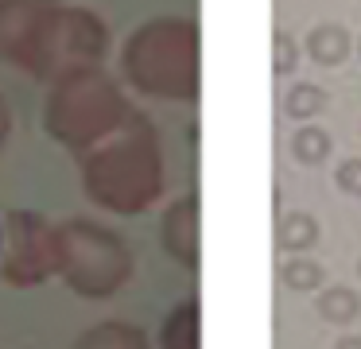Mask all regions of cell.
<instances>
[{
	"label": "cell",
	"mask_w": 361,
	"mask_h": 349,
	"mask_svg": "<svg viewBox=\"0 0 361 349\" xmlns=\"http://www.w3.org/2000/svg\"><path fill=\"white\" fill-rule=\"evenodd\" d=\"M357 276H361V260H357Z\"/></svg>",
	"instance_id": "603a6c76"
},
{
	"label": "cell",
	"mask_w": 361,
	"mask_h": 349,
	"mask_svg": "<svg viewBox=\"0 0 361 349\" xmlns=\"http://www.w3.org/2000/svg\"><path fill=\"white\" fill-rule=\"evenodd\" d=\"M299 54H303L299 39L291 35V31L276 27V31H272V74H276V78L295 74V70H299Z\"/></svg>",
	"instance_id": "e0dca14e"
},
{
	"label": "cell",
	"mask_w": 361,
	"mask_h": 349,
	"mask_svg": "<svg viewBox=\"0 0 361 349\" xmlns=\"http://www.w3.org/2000/svg\"><path fill=\"white\" fill-rule=\"evenodd\" d=\"M314 314L330 326H350L361 314V295L345 283H330L314 295Z\"/></svg>",
	"instance_id": "4fadbf2b"
},
{
	"label": "cell",
	"mask_w": 361,
	"mask_h": 349,
	"mask_svg": "<svg viewBox=\"0 0 361 349\" xmlns=\"http://www.w3.org/2000/svg\"><path fill=\"white\" fill-rule=\"evenodd\" d=\"M198 214H202V209H198V194L187 190V194L167 202L164 217H159V245H164V252L187 271H198V264H202Z\"/></svg>",
	"instance_id": "52a82bcc"
},
{
	"label": "cell",
	"mask_w": 361,
	"mask_h": 349,
	"mask_svg": "<svg viewBox=\"0 0 361 349\" xmlns=\"http://www.w3.org/2000/svg\"><path fill=\"white\" fill-rule=\"evenodd\" d=\"M334 349H361V333H345V338H338Z\"/></svg>",
	"instance_id": "ffe728a7"
},
{
	"label": "cell",
	"mask_w": 361,
	"mask_h": 349,
	"mask_svg": "<svg viewBox=\"0 0 361 349\" xmlns=\"http://www.w3.org/2000/svg\"><path fill=\"white\" fill-rule=\"evenodd\" d=\"M8 140H12V109H8V101H4V93H0V152H4Z\"/></svg>",
	"instance_id": "d6986e66"
},
{
	"label": "cell",
	"mask_w": 361,
	"mask_h": 349,
	"mask_svg": "<svg viewBox=\"0 0 361 349\" xmlns=\"http://www.w3.org/2000/svg\"><path fill=\"white\" fill-rule=\"evenodd\" d=\"M198 23L190 16H152L121 43V78L156 101L195 105L202 90Z\"/></svg>",
	"instance_id": "7a4b0ae2"
},
{
	"label": "cell",
	"mask_w": 361,
	"mask_h": 349,
	"mask_svg": "<svg viewBox=\"0 0 361 349\" xmlns=\"http://www.w3.org/2000/svg\"><path fill=\"white\" fill-rule=\"evenodd\" d=\"M159 349H202V307H198V299H183L164 314Z\"/></svg>",
	"instance_id": "9c48e42d"
},
{
	"label": "cell",
	"mask_w": 361,
	"mask_h": 349,
	"mask_svg": "<svg viewBox=\"0 0 361 349\" xmlns=\"http://www.w3.org/2000/svg\"><path fill=\"white\" fill-rule=\"evenodd\" d=\"M330 152H334V140H330V132L319 128V124H299L295 136H291V159L303 163V167L326 163Z\"/></svg>",
	"instance_id": "9a60e30c"
},
{
	"label": "cell",
	"mask_w": 361,
	"mask_h": 349,
	"mask_svg": "<svg viewBox=\"0 0 361 349\" xmlns=\"http://www.w3.org/2000/svg\"><path fill=\"white\" fill-rule=\"evenodd\" d=\"M353 47H357V54H361V39H357V43H353Z\"/></svg>",
	"instance_id": "7402d4cb"
},
{
	"label": "cell",
	"mask_w": 361,
	"mask_h": 349,
	"mask_svg": "<svg viewBox=\"0 0 361 349\" xmlns=\"http://www.w3.org/2000/svg\"><path fill=\"white\" fill-rule=\"evenodd\" d=\"M71 349H152V345H148V333L140 326L113 322L109 318V322H97L86 333H78Z\"/></svg>",
	"instance_id": "8fae6325"
},
{
	"label": "cell",
	"mask_w": 361,
	"mask_h": 349,
	"mask_svg": "<svg viewBox=\"0 0 361 349\" xmlns=\"http://www.w3.org/2000/svg\"><path fill=\"white\" fill-rule=\"evenodd\" d=\"M59 276L55 225L39 209H8L4 214V248H0V279L8 287H39Z\"/></svg>",
	"instance_id": "8992f818"
},
{
	"label": "cell",
	"mask_w": 361,
	"mask_h": 349,
	"mask_svg": "<svg viewBox=\"0 0 361 349\" xmlns=\"http://www.w3.org/2000/svg\"><path fill=\"white\" fill-rule=\"evenodd\" d=\"M133 113L136 105L121 90V82L113 74H105L102 66H94V70H78V74L47 85L43 132L59 147H66L74 159H82L102 140H109L113 132L125 128L133 121Z\"/></svg>",
	"instance_id": "3957f363"
},
{
	"label": "cell",
	"mask_w": 361,
	"mask_h": 349,
	"mask_svg": "<svg viewBox=\"0 0 361 349\" xmlns=\"http://www.w3.org/2000/svg\"><path fill=\"white\" fill-rule=\"evenodd\" d=\"M0 248H4V225H0Z\"/></svg>",
	"instance_id": "44dd1931"
},
{
	"label": "cell",
	"mask_w": 361,
	"mask_h": 349,
	"mask_svg": "<svg viewBox=\"0 0 361 349\" xmlns=\"http://www.w3.org/2000/svg\"><path fill=\"white\" fill-rule=\"evenodd\" d=\"M59 279L78 299H113L133 279V248L121 233L94 217H66L55 225Z\"/></svg>",
	"instance_id": "277c9868"
},
{
	"label": "cell",
	"mask_w": 361,
	"mask_h": 349,
	"mask_svg": "<svg viewBox=\"0 0 361 349\" xmlns=\"http://www.w3.org/2000/svg\"><path fill=\"white\" fill-rule=\"evenodd\" d=\"M353 51V35L342 23H314L303 39V54L319 66H342Z\"/></svg>",
	"instance_id": "30bf717a"
},
{
	"label": "cell",
	"mask_w": 361,
	"mask_h": 349,
	"mask_svg": "<svg viewBox=\"0 0 361 349\" xmlns=\"http://www.w3.org/2000/svg\"><path fill=\"white\" fill-rule=\"evenodd\" d=\"M55 0H0V62L24 70Z\"/></svg>",
	"instance_id": "ba28073f"
},
{
	"label": "cell",
	"mask_w": 361,
	"mask_h": 349,
	"mask_svg": "<svg viewBox=\"0 0 361 349\" xmlns=\"http://www.w3.org/2000/svg\"><path fill=\"white\" fill-rule=\"evenodd\" d=\"M280 283L295 295H319L326 287V268L311 256H288L280 264Z\"/></svg>",
	"instance_id": "5bb4252c"
},
{
	"label": "cell",
	"mask_w": 361,
	"mask_h": 349,
	"mask_svg": "<svg viewBox=\"0 0 361 349\" xmlns=\"http://www.w3.org/2000/svg\"><path fill=\"white\" fill-rule=\"evenodd\" d=\"M105 51H109V27L102 16L94 8L55 0L24 62V74L43 85H55L78 70L102 66Z\"/></svg>",
	"instance_id": "5b68a950"
},
{
	"label": "cell",
	"mask_w": 361,
	"mask_h": 349,
	"mask_svg": "<svg viewBox=\"0 0 361 349\" xmlns=\"http://www.w3.org/2000/svg\"><path fill=\"white\" fill-rule=\"evenodd\" d=\"M334 183H338V190H342V194H350V198H361V155H350V159L338 163Z\"/></svg>",
	"instance_id": "ac0fdd59"
},
{
	"label": "cell",
	"mask_w": 361,
	"mask_h": 349,
	"mask_svg": "<svg viewBox=\"0 0 361 349\" xmlns=\"http://www.w3.org/2000/svg\"><path fill=\"white\" fill-rule=\"evenodd\" d=\"M319 245V217L307 209H291L276 221V248L288 256H303L307 248Z\"/></svg>",
	"instance_id": "7c38bea8"
},
{
	"label": "cell",
	"mask_w": 361,
	"mask_h": 349,
	"mask_svg": "<svg viewBox=\"0 0 361 349\" xmlns=\"http://www.w3.org/2000/svg\"><path fill=\"white\" fill-rule=\"evenodd\" d=\"M78 175L94 206L117 217H140L164 194V144L156 124L136 109L125 128L82 155Z\"/></svg>",
	"instance_id": "6da1fadb"
},
{
	"label": "cell",
	"mask_w": 361,
	"mask_h": 349,
	"mask_svg": "<svg viewBox=\"0 0 361 349\" xmlns=\"http://www.w3.org/2000/svg\"><path fill=\"white\" fill-rule=\"evenodd\" d=\"M330 109V93L314 82H295L288 93H283V113L291 121H314L319 113Z\"/></svg>",
	"instance_id": "2e32d148"
}]
</instances>
